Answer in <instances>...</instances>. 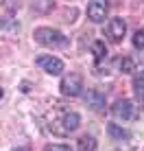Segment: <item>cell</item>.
I'll return each instance as SVG.
<instances>
[{
	"label": "cell",
	"instance_id": "cell-4",
	"mask_svg": "<svg viewBox=\"0 0 144 151\" xmlns=\"http://www.w3.org/2000/svg\"><path fill=\"white\" fill-rule=\"evenodd\" d=\"M107 11H109V0H90L87 4V18L96 24L107 18Z\"/></svg>",
	"mask_w": 144,
	"mask_h": 151
},
{
	"label": "cell",
	"instance_id": "cell-7",
	"mask_svg": "<svg viewBox=\"0 0 144 151\" xmlns=\"http://www.w3.org/2000/svg\"><path fill=\"white\" fill-rule=\"evenodd\" d=\"M111 112H114V116L120 118V121H131V118L135 116V105H133L131 101H127V99H122V101L114 103Z\"/></svg>",
	"mask_w": 144,
	"mask_h": 151
},
{
	"label": "cell",
	"instance_id": "cell-10",
	"mask_svg": "<svg viewBox=\"0 0 144 151\" xmlns=\"http://www.w3.org/2000/svg\"><path fill=\"white\" fill-rule=\"evenodd\" d=\"M31 7H33V11H37V13H50L53 7H55V0H33Z\"/></svg>",
	"mask_w": 144,
	"mask_h": 151
},
{
	"label": "cell",
	"instance_id": "cell-9",
	"mask_svg": "<svg viewBox=\"0 0 144 151\" xmlns=\"http://www.w3.org/2000/svg\"><path fill=\"white\" fill-rule=\"evenodd\" d=\"M107 132H109V136L114 138V140H129V132H127V129H122V127H118L116 123H109V125H107Z\"/></svg>",
	"mask_w": 144,
	"mask_h": 151
},
{
	"label": "cell",
	"instance_id": "cell-5",
	"mask_svg": "<svg viewBox=\"0 0 144 151\" xmlns=\"http://www.w3.org/2000/svg\"><path fill=\"white\" fill-rule=\"evenodd\" d=\"M125 33H127V24H125V20L122 18H111L109 22H107V31H105V35L109 37L111 42H122L125 40Z\"/></svg>",
	"mask_w": 144,
	"mask_h": 151
},
{
	"label": "cell",
	"instance_id": "cell-13",
	"mask_svg": "<svg viewBox=\"0 0 144 151\" xmlns=\"http://www.w3.org/2000/svg\"><path fill=\"white\" fill-rule=\"evenodd\" d=\"M92 50H94L96 61H101V59H105V57H107V46L103 44V42H94V44H92Z\"/></svg>",
	"mask_w": 144,
	"mask_h": 151
},
{
	"label": "cell",
	"instance_id": "cell-6",
	"mask_svg": "<svg viewBox=\"0 0 144 151\" xmlns=\"http://www.w3.org/2000/svg\"><path fill=\"white\" fill-rule=\"evenodd\" d=\"M37 66L44 72H48V75H61V70H63V61H61L59 57H53V55L37 57Z\"/></svg>",
	"mask_w": 144,
	"mask_h": 151
},
{
	"label": "cell",
	"instance_id": "cell-16",
	"mask_svg": "<svg viewBox=\"0 0 144 151\" xmlns=\"http://www.w3.org/2000/svg\"><path fill=\"white\" fill-rule=\"evenodd\" d=\"M44 151H72L68 145H46Z\"/></svg>",
	"mask_w": 144,
	"mask_h": 151
},
{
	"label": "cell",
	"instance_id": "cell-2",
	"mask_svg": "<svg viewBox=\"0 0 144 151\" xmlns=\"http://www.w3.org/2000/svg\"><path fill=\"white\" fill-rule=\"evenodd\" d=\"M35 40L44 46H63L66 44V37L59 33L57 29H48V27H39L35 31Z\"/></svg>",
	"mask_w": 144,
	"mask_h": 151
},
{
	"label": "cell",
	"instance_id": "cell-8",
	"mask_svg": "<svg viewBox=\"0 0 144 151\" xmlns=\"http://www.w3.org/2000/svg\"><path fill=\"white\" fill-rule=\"evenodd\" d=\"M85 101H87V105H90L92 110H103V107H105V96H103L98 90H94V88L85 92Z\"/></svg>",
	"mask_w": 144,
	"mask_h": 151
},
{
	"label": "cell",
	"instance_id": "cell-17",
	"mask_svg": "<svg viewBox=\"0 0 144 151\" xmlns=\"http://www.w3.org/2000/svg\"><path fill=\"white\" fill-rule=\"evenodd\" d=\"M15 151H29L26 147H20V149H15Z\"/></svg>",
	"mask_w": 144,
	"mask_h": 151
},
{
	"label": "cell",
	"instance_id": "cell-15",
	"mask_svg": "<svg viewBox=\"0 0 144 151\" xmlns=\"http://www.w3.org/2000/svg\"><path fill=\"white\" fill-rule=\"evenodd\" d=\"M116 64L120 66V72H131L133 70V61L131 59H118Z\"/></svg>",
	"mask_w": 144,
	"mask_h": 151
},
{
	"label": "cell",
	"instance_id": "cell-12",
	"mask_svg": "<svg viewBox=\"0 0 144 151\" xmlns=\"http://www.w3.org/2000/svg\"><path fill=\"white\" fill-rule=\"evenodd\" d=\"M76 147H79V151H96V140L92 136H81Z\"/></svg>",
	"mask_w": 144,
	"mask_h": 151
},
{
	"label": "cell",
	"instance_id": "cell-3",
	"mask_svg": "<svg viewBox=\"0 0 144 151\" xmlns=\"http://www.w3.org/2000/svg\"><path fill=\"white\" fill-rule=\"evenodd\" d=\"M61 94L63 96H79L81 90H83V79H81V75H76V72H70L68 77H63L61 79Z\"/></svg>",
	"mask_w": 144,
	"mask_h": 151
},
{
	"label": "cell",
	"instance_id": "cell-14",
	"mask_svg": "<svg viewBox=\"0 0 144 151\" xmlns=\"http://www.w3.org/2000/svg\"><path fill=\"white\" fill-rule=\"evenodd\" d=\"M133 46H135L138 50L144 48V29H138L135 35H133Z\"/></svg>",
	"mask_w": 144,
	"mask_h": 151
},
{
	"label": "cell",
	"instance_id": "cell-11",
	"mask_svg": "<svg viewBox=\"0 0 144 151\" xmlns=\"http://www.w3.org/2000/svg\"><path fill=\"white\" fill-rule=\"evenodd\" d=\"M133 92H135V96L140 101H144V70L138 72L135 79H133Z\"/></svg>",
	"mask_w": 144,
	"mask_h": 151
},
{
	"label": "cell",
	"instance_id": "cell-1",
	"mask_svg": "<svg viewBox=\"0 0 144 151\" xmlns=\"http://www.w3.org/2000/svg\"><path fill=\"white\" fill-rule=\"evenodd\" d=\"M79 123H81V116L76 112H63L57 121L50 123V127H53V132L59 134V136H68V134H72L79 127Z\"/></svg>",
	"mask_w": 144,
	"mask_h": 151
}]
</instances>
